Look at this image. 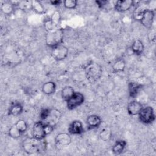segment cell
<instances>
[{
	"instance_id": "1",
	"label": "cell",
	"mask_w": 156,
	"mask_h": 156,
	"mask_svg": "<svg viewBox=\"0 0 156 156\" xmlns=\"http://www.w3.org/2000/svg\"><path fill=\"white\" fill-rule=\"evenodd\" d=\"M155 13L153 10L143 7L136 8L133 12V17L140 21L143 26L146 28H151L154 22Z\"/></svg>"
},
{
	"instance_id": "2",
	"label": "cell",
	"mask_w": 156,
	"mask_h": 156,
	"mask_svg": "<svg viewBox=\"0 0 156 156\" xmlns=\"http://www.w3.org/2000/svg\"><path fill=\"white\" fill-rule=\"evenodd\" d=\"M63 30L61 27H56L47 30L45 35L46 45L52 48L61 44L63 39Z\"/></svg>"
},
{
	"instance_id": "3",
	"label": "cell",
	"mask_w": 156,
	"mask_h": 156,
	"mask_svg": "<svg viewBox=\"0 0 156 156\" xmlns=\"http://www.w3.org/2000/svg\"><path fill=\"white\" fill-rule=\"evenodd\" d=\"M46 147L44 139L38 140L34 136L26 138L23 142V147L24 151L28 154H33L44 150Z\"/></svg>"
},
{
	"instance_id": "4",
	"label": "cell",
	"mask_w": 156,
	"mask_h": 156,
	"mask_svg": "<svg viewBox=\"0 0 156 156\" xmlns=\"http://www.w3.org/2000/svg\"><path fill=\"white\" fill-rule=\"evenodd\" d=\"M102 73V67L96 62H91L85 67V76L90 83H94L99 80Z\"/></svg>"
},
{
	"instance_id": "5",
	"label": "cell",
	"mask_w": 156,
	"mask_h": 156,
	"mask_svg": "<svg viewBox=\"0 0 156 156\" xmlns=\"http://www.w3.org/2000/svg\"><path fill=\"white\" fill-rule=\"evenodd\" d=\"M139 119L144 124H149L153 122L155 119V115L152 107L147 106L141 110L138 113Z\"/></svg>"
},
{
	"instance_id": "6",
	"label": "cell",
	"mask_w": 156,
	"mask_h": 156,
	"mask_svg": "<svg viewBox=\"0 0 156 156\" xmlns=\"http://www.w3.org/2000/svg\"><path fill=\"white\" fill-rule=\"evenodd\" d=\"M84 96L79 92H74L73 95L66 101L67 107L69 110H73L82 105L84 102Z\"/></svg>"
},
{
	"instance_id": "7",
	"label": "cell",
	"mask_w": 156,
	"mask_h": 156,
	"mask_svg": "<svg viewBox=\"0 0 156 156\" xmlns=\"http://www.w3.org/2000/svg\"><path fill=\"white\" fill-rule=\"evenodd\" d=\"M68 54V49L62 44L52 48L51 55L56 60L60 61L65 59Z\"/></svg>"
},
{
	"instance_id": "8",
	"label": "cell",
	"mask_w": 156,
	"mask_h": 156,
	"mask_svg": "<svg viewBox=\"0 0 156 156\" xmlns=\"http://www.w3.org/2000/svg\"><path fill=\"white\" fill-rule=\"evenodd\" d=\"M46 135L44 122L41 121L35 122L32 129V136L38 140H42Z\"/></svg>"
},
{
	"instance_id": "9",
	"label": "cell",
	"mask_w": 156,
	"mask_h": 156,
	"mask_svg": "<svg viewBox=\"0 0 156 156\" xmlns=\"http://www.w3.org/2000/svg\"><path fill=\"white\" fill-rule=\"evenodd\" d=\"M71 142V138L67 133H60L55 138V144L58 149H61L68 146Z\"/></svg>"
},
{
	"instance_id": "10",
	"label": "cell",
	"mask_w": 156,
	"mask_h": 156,
	"mask_svg": "<svg viewBox=\"0 0 156 156\" xmlns=\"http://www.w3.org/2000/svg\"><path fill=\"white\" fill-rule=\"evenodd\" d=\"M62 116V113L58 109H50V112L47 118L43 121L44 123L49 124L54 127L60 121Z\"/></svg>"
},
{
	"instance_id": "11",
	"label": "cell",
	"mask_w": 156,
	"mask_h": 156,
	"mask_svg": "<svg viewBox=\"0 0 156 156\" xmlns=\"http://www.w3.org/2000/svg\"><path fill=\"white\" fill-rule=\"evenodd\" d=\"M133 5V1L131 0H118L115 2V9L119 12H124L129 10Z\"/></svg>"
},
{
	"instance_id": "12",
	"label": "cell",
	"mask_w": 156,
	"mask_h": 156,
	"mask_svg": "<svg viewBox=\"0 0 156 156\" xmlns=\"http://www.w3.org/2000/svg\"><path fill=\"white\" fill-rule=\"evenodd\" d=\"M143 107V105L139 101H132L128 104L127 110L129 115L133 116L138 115Z\"/></svg>"
},
{
	"instance_id": "13",
	"label": "cell",
	"mask_w": 156,
	"mask_h": 156,
	"mask_svg": "<svg viewBox=\"0 0 156 156\" xmlns=\"http://www.w3.org/2000/svg\"><path fill=\"white\" fill-rule=\"evenodd\" d=\"M68 132L73 135L82 133L83 132V128L81 121L78 120L73 121L68 127Z\"/></svg>"
},
{
	"instance_id": "14",
	"label": "cell",
	"mask_w": 156,
	"mask_h": 156,
	"mask_svg": "<svg viewBox=\"0 0 156 156\" xmlns=\"http://www.w3.org/2000/svg\"><path fill=\"white\" fill-rule=\"evenodd\" d=\"M128 87L130 96L132 98H135L137 96L140 91L141 90L143 85L140 83L132 82L129 83Z\"/></svg>"
},
{
	"instance_id": "15",
	"label": "cell",
	"mask_w": 156,
	"mask_h": 156,
	"mask_svg": "<svg viewBox=\"0 0 156 156\" xmlns=\"http://www.w3.org/2000/svg\"><path fill=\"white\" fill-rule=\"evenodd\" d=\"M101 118L96 115H90L87 119V123L89 127L90 128H96L100 126L101 124Z\"/></svg>"
},
{
	"instance_id": "16",
	"label": "cell",
	"mask_w": 156,
	"mask_h": 156,
	"mask_svg": "<svg viewBox=\"0 0 156 156\" xmlns=\"http://www.w3.org/2000/svg\"><path fill=\"white\" fill-rule=\"evenodd\" d=\"M56 85L54 82H47L44 83L41 87L42 92L47 95L53 94L55 91Z\"/></svg>"
},
{
	"instance_id": "17",
	"label": "cell",
	"mask_w": 156,
	"mask_h": 156,
	"mask_svg": "<svg viewBox=\"0 0 156 156\" xmlns=\"http://www.w3.org/2000/svg\"><path fill=\"white\" fill-rule=\"evenodd\" d=\"M30 9L37 14H44L46 13V9L41 2L37 0L31 1Z\"/></svg>"
},
{
	"instance_id": "18",
	"label": "cell",
	"mask_w": 156,
	"mask_h": 156,
	"mask_svg": "<svg viewBox=\"0 0 156 156\" xmlns=\"http://www.w3.org/2000/svg\"><path fill=\"white\" fill-rule=\"evenodd\" d=\"M126 144L127 143L124 140L116 141L112 147V152L116 155H119L121 154L124 150Z\"/></svg>"
},
{
	"instance_id": "19",
	"label": "cell",
	"mask_w": 156,
	"mask_h": 156,
	"mask_svg": "<svg viewBox=\"0 0 156 156\" xmlns=\"http://www.w3.org/2000/svg\"><path fill=\"white\" fill-rule=\"evenodd\" d=\"M144 47L143 42L139 39L134 40L132 44V50L133 52L136 55L142 54L144 51Z\"/></svg>"
},
{
	"instance_id": "20",
	"label": "cell",
	"mask_w": 156,
	"mask_h": 156,
	"mask_svg": "<svg viewBox=\"0 0 156 156\" xmlns=\"http://www.w3.org/2000/svg\"><path fill=\"white\" fill-rule=\"evenodd\" d=\"M126 68V62L123 58L117 59L112 65L113 72L118 73L124 71Z\"/></svg>"
},
{
	"instance_id": "21",
	"label": "cell",
	"mask_w": 156,
	"mask_h": 156,
	"mask_svg": "<svg viewBox=\"0 0 156 156\" xmlns=\"http://www.w3.org/2000/svg\"><path fill=\"white\" fill-rule=\"evenodd\" d=\"M15 10V5L10 2H5L1 4V12L7 15H11Z\"/></svg>"
},
{
	"instance_id": "22",
	"label": "cell",
	"mask_w": 156,
	"mask_h": 156,
	"mask_svg": "<svg viewBox=\"0 0 156 156\" xmlns=\"http://www.w3.org/2000/svg\"><path fill=\"white\" fill-rule=\"evenodd\" d=\"M74 93V89L71 86H66L61 91V96L66 101L68 100Z\"/></svg>"
},
{
	"instance_id": "23",
	"label": "cell",
	"mask_w": 156,
	"mask_h": 156,
	"mask_svg": "<svg viewBox=\"0 0 156 156\" xmlns=\"http://www.w3.org/2000/svg\"><path fill=\"white\" fill-rule=\"evenodd\" d=\"M50 21L54 28L60 27L59 24L61 21V15L58 10H55L54 12L50 18Z\"/></svg>"
},
{
	"instance_id": "24",
	"label": "cell",
	"mask_w": 156,
	"mask_h": 156,
	"mask_svg": "<svg viewBox=\"0 0 156 156\" xmlns=\"http://www.w3.org/2000/svg\"><path fill=\"white\" fill-rule=\"evenodd\" d=\"M23 110V105L20 103H16L11 106L9 109V114L13 116H18L20 115Z\"/></svg>"
},
{
	"instance_id": "25",
	"label": "cell",
	"mask_w": 156,
	"mask_h": 156,
	"mask_svg": "<svg viewBox=\"0 0 156 156\" xmlns=\"http://www.w3.org/2000/svg\"><path fill=\"white\" fill-rule=\"evenodd\" d=\"M112 136L111 130L108 127H105L102 129L99 133L100 138L104 141H109Z\"/></svg>"
},
{
	"instance_id": "26",
	"label": "cell",
	"mask_w": 156,
	"mask_h": 156,
	"mask_svg": "<svg viewBox=\"0 0 156 156\" xmlns=\"http://www.w3.org/2000/svg\"><path fill=\"white\" fill-rule=\"evenodd\" d=\"M22 133L18 129L15 124L13 125L12 126L10 127L9 130V135L10 137L13 138H19Z\"/></svg>"
},
{
	"instance_id": "27",
	"label": "cell",
	"mask_w": 156,
	"mask_h": 156,
	"mask_svg": "<svg viewBox=\"0 0 156 156\" xmlns=\"http://www.w3.org/2000/svg\"><path fill=\"white\" fill-rule=\"evenodd\" d=\"M15 124L21 133L25 132L27 129V124L23 119H20L17 121Z\"/></svg>"
},
{
	"instance_id": "28",
	"label": "cell",
	"mask_w": 156,
	"mask_h": 156,
	"mask_svg": "<svg viewBox=\"0 0 156 156\" xmlns=\"http://www.w3.org/2000/svg\"><path fill=\"white\" fill-rule=\"evenodd\" d=\"M63 5L66 9H75L77 5V2L76 0H65L63 1Z\"/></svg>"
},
{
	"instance_id": "29",
	"label": "cell",
	"mask_w": 156,
	"mask_h": 156,
	"mask_svg": "<svg viewBox=\"0 0 156 156\" xmlns=\"http://www.w3.org/2000/svg\"><path fill=\"white\" fill-rule=\"evenodd\" d=\"M49 112H50V109L49 108H43L41 110L40 113V116L42 121H44L47 118V117L49 115Z\"/></svg>"
},
{
	"instance_id": "30",
	"label": "cell",
	"mask_w": 156,
	"mask_h": 156,
	"mask_svg": "<svg viewBox=\"0 0 156 156\" xmlns=\"http://www.w3.org/2000/svg\"><path fill=\"white\" fill-rule=\"evenodd\" d=\"M50 2L52 4V5L57 6V5H59L62 2V1H58V0H57V1H51Z\"/></svg>"
}]
</instances>
